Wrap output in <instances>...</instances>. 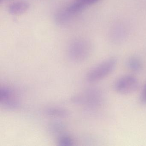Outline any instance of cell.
Segmentation results:
<instances>
[{
    "label": "cell",
    "instance_id": "5",
    "mask_svg": "<svg viewBox=\"0 0 146 146\" xmlns=\"http://www.w3.org/2000/svg\"><path fill=\"white\" fill-rule=\"evenodd\" d=\"M30 8L29 4L24 1L14 2L9 6L8 12L10 14L14 15H21L25 13Z\"/></svg>",
    "mask_w": 146,
    "mask_h": 146
},
{
    "label": "cell",
    "instance_id": "2",
    "mask_svg": "<svg viewBox=\"0 0 146 146\" xmlns=\"http://www.w3.org/2000/svg\"><path fill=\"white\" fill-rule=\"evenodd\" d=\"M91 52V46L88 42L83 40L72 42L68 48L70 59L76 62H80L87 58Z\"/></svg>",
    "mask_w": 146,
    "mask_h": 146
},
{
    "label": "cell",
    "instance_id": "9",
    "mask_svg": "<svg viewBox=\"0 0 146 146\" xmlns=\"http://www.w3.org/2000/svg\"><path fill=\"white\" fill-rule=\"evenodd\" d=\"M71 17V16L65 9L60 11L56 13L55 16V22L58 24L60 25L65 24L69 21Z\"/></svg>",
    "mask_w": 146,
    "mask_h": 146
},
{
    "label": "cell",
    "instance_id": "8",
    "mask_svg": "<svg viewBox=\"0 0 146 146\" xmlns=\"http://www.w3.org/2000/svg\"><path fill=\"white\" fill-rule=\"evenodd\" d=\"M65 129L64 123L58 121H54L48 125V130L54 135L61 134Z\"/></svg>",
    "mask_w": 146,
    "mask_h": 146
},
{
    "label": "cell",
    "instance_id": "1",
    "mask_svg": "<svg viewBox=\"0 0 146 146\" xmlns=\"http://www.w3.org/2000/svg\"><path fill=\"white\" fill-rule=\"evenodd\" d=\"M117 60L115 58L105 60L93 67L87 73L86 79L90 83L99 82L111 74L117 66Z\"/></svg>",
    "mask_w": 146,
    "mask_h": 146
},
{
    "label": "cell",
    "instance_id": "10",
    "mask_svg": "<svg viewBox=\"0 0 146 146\" xmlns=\"http://www.w3.org/2000/svg\"><path fill=\"white\" fill-rule=\"evenodd\" d=\"M58 144L61 146H70L73 145V141L70 136L61 135L58 139Z\"/></svg>",
    "mask_w": 146,
    "mask_h": 146
},
{
    "label": "cell",
    "instance_id": "3",
    "mask_svg": "<svg viewBox=\"0 0 146 146\" xmlns=\"http://www.w3.org/2000/svg\"><path fill=\"white\" fill-rule=\"evenodd\" d=\"M139 87L136 78L131 75H125L118 78L114 83L113 88L118 94L128 95L135 92Z\"/></svg>",
    "mask_w": 146,
    "mask_h": 146
},
{
    "label": "cell",
    "instance_id": "4",
    "mask_svg": "<svg viewBox=\"0 0 146 146\" xmlns=\"http://www.w3.org/2000/svg\"><path fill=\"white\" fill-rule=\"evenodd\" d=\"M100 0H75L66 9L71 15H76L83 11L87 7L99 2Z\"/></svg>",
    "mask_w": 146,
    "mask_h": 146
},
{
    "label": "cell",
    "instance_id": "6",
    "mask_svg": "<svg viewBox=\"0 0 146 146\" xmlns=\"http://www.w3.org/2000/svg\"><path fill=\"white\" fill-rule=\"evenodd\" d=\"M127 66L131 70L135 72H139L142 69V63L139 58L132 56L129 58L127 60Z\"/></svg>",
    "mask_w": 146,
    "mask_h": 146
},
{
    "label": "cell",
    "instance_id": "7",
    "mask_svg": "<svg viewBox=\"0 0 146 146\" xmlns=\"http://www.w3.org/2000/svg\"><path fill=\"white\" fill-rule=\"evenodd\" d=\"M47 115L54 117H66L69 115L67 110L59 108L52 107L46 110Z\"/></svg>",
    "mask_w": 146,
    "mask_h": 146
},
{
    "label": "cell",
    "instance_id": "11",
    "mask_svg": "<svg viewBox=\"0 0 146 146\" xmlns=\"http://www.w3.org/2000/svg\"><path fill=\"white\" fill-rule=\"evenodd\" d=\"M139 100L142 104H146V83L142 90L140 94Z\"/></svg>",
    "mask_w": 146,
    "mask_h": 146
}]
</instances>
